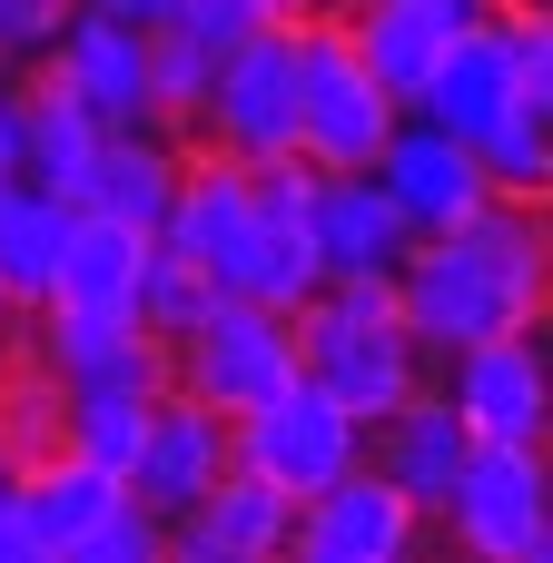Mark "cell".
Listing matches in <instances>:
<instances>
[{"mask_svg": "<svg viewBox=\"0 0 553 563\" xmlns=\"http://www.w3.org/2000/svg\"><path fill=\"white\" fill-rule=\"evenodd\" d=\"M267 20H307V10H346V0H257Z\"/></svg>", "mask_w": 553, "mask_h": 563, "instance_id": "cell-31", "label": "cell"}, {"mask_svg": "<svg viewBox=\"0 0 553 563\" xmlns=\"http://www.w3.org/2000/svg\"><path fill=\"white\" fill-rule=\"evenodd\" d=\"M475 158H485V178H495V198H544L553 188V109H505L485 139H475Z\"/></svg>", "mask_w": 553, "mask_h": 563, "instance_id": "cell-24", "label": "cell"}, {"mask_svg": "<svg viewBox=\"0 0 553 563\" xmlns=\"http://www.w3.org/2000/svg\"><path fill=\"white\" fill-rule=\"evenodd\" d=\"M0 346H20V297L0 287Z\"/></svg>", "mask_w": 553, "mask_h": 563, "instance_id": "cell-32", "label": "cell"}, {"mask_svg": "<svg viewBox=\"0 0 553 563\" xmlns=\"http://www.w3.org/2000/svg\"><path fill=\"white\" fill-rule=\"evenodd\" d=\"M445 376V406L465 416L475 445H544L553 435V346L544 327H505V336H475L455 356H435Z\"/></svg>", "mask_w": 553, "mask_h": 563, "instance_id": "cell-7", "label": "cell"}, {"mask_svg": "<svg viewBox=\"0 0 553 563\" xmlns=\"http://www.w3.org/2000/svg\"><path fill=\"white\" fill-rule=\"evenodd\" d=\"M218 475H228V416L198 406V396H178V386H158L148 426H139V445H129V465H119L129 505H148V515L168 525V515H188Z\"/></svg>", "mask_w": 553, "mask_h": 563, "instance_id": "cell-12", "label": "cell"}, {"mask_svg": "<svg viewBox=\"0 0 553 563\" xmlns=\"http://www.w3.org/2000/svg\"><path fill=\"white\" fill-rule=\"evenodd\" d=\"M30 69H49L99 129H139V119H158V99H148V30H139V20L59 10V30H49V49H40Z\"/></svg>", "mask_w": 553, "mask_h": 563, "instance_id": "cell-10", "label": "cell"}, {"mask_svg": "<svg viewBox=\"0 0 553 563\" xmlns=\"http://www.w3.org/2000/svg\"><path fill=\"white\" fill-rule=\"evenodd\" d=\"M188 139L267 168V158H297V89H287V20L247 30L237 49H218V79L188 119Z\"/></svg>", "mask_w": 553, "mask_h": 563, "instance_id": "cell-8", "label": "cell"}, {"mask_svg": "<svg viewBox=\"0 0 553 563\" xmlns=\"http://www.w3.org/2000/svg\"><path fill=\"white\" fill-rule=\"evenodd\" d=\"M0 445L30 465L59 445V376L30 356V346H0Z\"/></svg>", "mask_w": 553, "mask_h": 563, "instance_id": "cell-25", "label": "cell"}, {"mask_svg": "<svg viewBox=\"0 0 553 563\" xmlns=\"http://www.w3.org/2000/svg\"><path fill=\"white\" fill-rule=\"evenodd\" d=\"M178 158H188V139L158 129V119L99 129V158H89V178H79V208L129 218V228H158V208H168V188H178Z\"/></svg>", "mask_w": 553, "mask_h": 563, "instance_id": "cell-19", "label": "cell"}, {"mask_svg": "<svg viewBox=\"0 0 553 563\" xmlns=\"http://www.w3.org/2000/svg\"><path fill=\"white\" fill-rule=\"evenodd\" d=\"M366 168H376V188L396 198V218H406L416 238H435V228H455L465 208L495 198L485 158H475L455 129H435L425 109H396V129H386V148H376Z\"/></svg>", "mask_w": 553, "mask_h": 563, "instance_id": "cell-11", "label": "cell"}, {"mask_svg": "<svg viewBox=\"0 0 553 563\" xmlns=\"http://www.w3.org/2000/svg\"><path fill=\"white\" fill-rule=\"evenodd\" d=\"M158 20H168V30H188L198 49H237L247 30H267V10H257V0H168Z\"/></svg>", "mask_w": 553, "mask_h": 563, "instance_id": "cell-29", "label": "cell"}, {"mask_svg": "<svg viewBox=\"0 0 553 563\" xmlns=\"http://www.w3.org/2000/svg\"><path fill=\"white\" fill-rule=\"evenodd\" d=\"M297 376V327L277 317V307H257V297H208L178 336H168V386L178 396H198V406H218V416H247L257 396H277Z\"/></svg>", "mask_w": 553, "mask_h": 563, "instance_id": "cell-4", "label": "cell"}, {"mask_svg": "<svg viewBox=\"0 0 553 563\" xmlns=\"http://www.w3.org/2000/svg\"><path fill=\"white\" fill-rule=\"evenodd\" d=\"M425 544V505H406V485H386L376 465H346L336 485L297 495L287 554L297 563H406Z\"/></svg>", "mask_w": 553, "mask_h": 563, "instance_id": "cell-9", "label": "cell"}, {"mask_svg": "<svg viewBox=\"0 0 553 563\" xmlns=\"http://www.w3.org/2000/svg\"><path fill=\"white\" fill-rule=\"evenodd\" d=\"M218 287H228V297H257V307H277V317H297V307L327 287V267H317V247H307V218H277V208H257Z\"/></svg>", "mask_w": 553, "mask_h": 563, "instance_id": "cell-22", "label": "cell"}, {"mask_svg": "<svg viewBox=\"0 0 553 563\" xmlns=\"http://www.w3.org/2000/svg\"><path fill=\"white\" fill-rule=\"evenodd\" d=\"M208 297H218V287H208V277H198V267H188L178 247H158V238L139 247V277H129V317H139V327H148L158 346H168V336H178V327H188V317H198Z\"/></svg>", "mask_w": 553, "mask_h": 563, "instance_id": "cell-26", "label": "cell"}, {"mask_svg": "<svg viewBox=\"0 0 553 563\" xmlns=\"http://www.w3.org/2000/svg\"><path fill=\"white\" fill-rule=\"evenodd\" d=\"M247 218H257V168L247 158H228V148H208V139H188V158H178V188H168V208H158V247H178L208 287L228 277V257H237V238H247Z\"/></svg>", "mask_w": 553, "mask_h": 563, "instance_id": "cell-13", "label": "cell"}, {"mask_svg": "<svg viewBox=\"0 0 553 563\" xmlns=\"http://www.w3.org/2000/svg\"><path fill=\"white\" fill-rule=\"evenodd\" d=\"M287 89H297V158L307 168H366L396 129V89H376V69L356 59L336 10L287 20Z\"/></svg>", "mask_w": 553, "mask_h": 563, "instance_id": "cell-3", "label": "cell"}, {"mask_svg": "<svg viewBox=\"0 0 553 563\" xmlns=\"http://www.w3.org/2000/svg\"><path fill=\"white\" fill-rule=\"evenodd\" d=\"M158 554H168V525H158L148 505H129V495H119V515H109V525H99L69 563H158Z\"/></svg>", "mask_w": 553, "mask_h": 563, "instance_id": "cell-28", "label": "cell"}, {"mask_svg": "<svg viewBox=\"0 0 553 563\" xmlns=\"http://www.w3.org/2000/svg\"><path fill=\"white\" fill-rule=\"evenodd\" d=\"M475 563H544L553 554V465L544 445H475L435 515Z\"/></svg>", "mask_w": 553, "mask_h": 563, "instance_id": "cell-6", "label": "cell"}, {"mask_svg": "<svg viewBox=\"0 0 553 563\" xmlns=\"http://www.w3.org/2000/svg\"><path fill=\"white\" fill-rule=\"evenodd\" d=\"M475 10H485V0H346L336 20H346L356 59L376 69V89H396V109H416L425 69L455 49V30H465Z\"/></svg>", "mask_w": 553, "mask_h": 563, "instance_id": "cell-17", "label": "cell"}, {"mask_svg": "<svg viewBox=\"0 0 553 563\" xmlns=\"http://www.w3.org/2000/svg\"><path fill=\"white\" fill-rule=\"evenodd\" d=\"M287 525H297V495L267 485V475H247L228 455V475L188 515H168V554L178 563H277L287 554Z\"/></svg>", "mask_w": 553, "mask_h": 563, "instance_id": "cell-15", "label": "cell"}, {"mask_svg": "<svg viewBox=\"0 0 553 563\" xmlns=\"http://www.w3.org/2000/svg\"><path fill=\"white\" fill-rule=\"evenodd\" d=\"M89 158H99V119H89L49 69H20V178H40V188L79 198Z\"/></svg>", "mask_w": 553, "mask_h": 563, "instance_id": "cell-20", "label": "cell"}, {"mask_svg": "<svg viewBox=\"0 0 553 563\" xmlns=\"http://www.w3.org/2000/svg\"><path fill=\"white\" fill-rule=\"evenodd\" d=\"M0 178H20V69H0Z\"/></svg>", "mask_w": 553, "mask_h": 563, "instance_id": "cell-30", "label": "cell"}, {"mask_svg": "<svg viewBox=\"0 0 553 563\" xmlns=\"http://www.w3.org/2000/svg\"><path fill=\"white\" fill-rule=\"evenodd\" d=\"M69 208H79V198H59V188H40V178H0V287L20 297V317L59 287Z\"/></svg>", "mask_w": 553, "mask_h": 563, "instance_id": "cell-21", "label": "cell"}, {"mask_svg": "<svg viewBox=\"0 0 553 563\" xmlns=\"http://www.w3.org/2000/svg\"><path fill=\"white\" fill-rule=\"evenodd\" d=\"M208 79H218V49H198L188 30L148 20V99H158V129H178V139H188V119H198Z\"/></svg>", "mask_w": 553, "mask_h": 563, "instance_id": "cell-27", "label": "cell"}, {"mask_svg": "<svg viewBox=\"0 0 553 563\" xmlns=\"http://www.w3.org/2000/svg\"><path fill=\"white\" fill-rule=\"evenodd\" d=\"M307 247L327 277H396V257L416 247V228L396 218V198L376 188V168H317L307 178Z\"/></svg>", "mask_w": 553, "mask_h": 563, "instance_id": "cell-14", "label": "cell"}, {"mask_svg": "<svg viewBox=\"0 0 553 563\" xmlns=\"http://www.w3.org/2000/svg\"><path fill=\"white\" fill-rule=\"evenodd\" d=\"M10 475H20V455H10V445H0V505H10Z\"/></svg>", "mask_w": 553, "mask_h": 563, "instance_id": "cell-33", "label": "cell"}, {"mask_svg": "<svg viewBox=\"0 0 553 563\" xmlns=\"http://www.w3.org/2000/svg\"><path fill=\"white\" fill-rule=\"evenodd\" d=\"M287 327H297V366H307L356 426H376V416H396L406 396L435 386V356H425L416 327L396 317V277H327Z\"/></svg>", "mask_w": 553, "mask_h": 563, "instance_id": "cell-2", "label": "cell"}, {"mask_svg": "<svg viewBox=\"0 0 553 563\" xmlns=\"http://www.w3.org/2000/svg\"><path fill=\"white\" fill-rule=\"evenodd\" d=\"M544 287H553L544 198H485L396 257V317L416 327L425 356H455L505 327H544Z\"/></svg>", "mask_w": 553, "mask_h": 563, "instance_id": "cell-1", "label": "cell"}, {"mask_svg": "<svg viewBox=\"0 0 553 563\" xmlns=\"http://www.w3.org/2000/svg\"><path fill=\"white\" fill-rule=\"evenodd\" d=\"M465 455H475V435H465V416L445 406V386H425V396H406L396 416L366 426V465H376L386 485H406V505H425V525L445 515V485L465 475Z\"/></svg>", "mask_w": 553, "mask_h": 563, "instance_id": "cell-18", "label": "cell"}, {"mask_svg": "<svg viewBox=\"0 0 553 563\" xmlns=\"http://www.w3.org/2000/svg\"><path fill=\"white\" fill-rule=\"evenodd\" d=\"M228 455H237L247 475L287 485V495H317V485H336L346 465H366V426L297 366L277 396H257L247 416H228Z\"/></svg>", "mask_w": 553, "mask_h": 563, "instance_id": "cell-5", "label": "cell"}, {"mask_svg": "<svg viewBox=\"0 0 553 563\" xmlns=\"http://www.w3.org/2000/svg\"><path fill=\"white\" fill-rule=\"evenodd\" d=\"M139 247H148V228L99 218V208H69V247H59V287H49V297H79V307H129Z\"/></svg>", "mask_w": 553, "mask_h": 563, "instance_id": "cell-23", "label": "cell"}, {"mask_svg": "<svg viewBox=\"0 0 553 563\" xmlns=\"http://www.w3.org/2000/svg\"><path fill=\"white\" fill-rule=\"evenodd\" d=\"M119 465H99V455H69V445H49V455H30L20 475H10V515H20V534H30V554L40 563H69L109 515H119Z\"/></svg>", "mask_w": 553, "mask_h": 563, "instance_id": "cell-16", "label": "cell"}]
</instances>
